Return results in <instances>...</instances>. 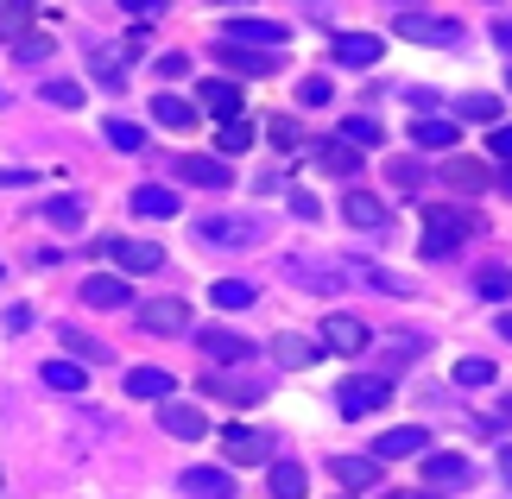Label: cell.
Here are the masks:
<instances>
[{"label": "cell", "mask_w": 512, "mask_h": 499, "mask_svg": "<svg viewBox=\"0 0 512 499\" xmlns=\"http://www.w3.org/2000/svg\"><path fill=\"white\" fill-rule=\"evenodd\" d=\"M481 234V215L462 209V203H430L424 209V259H449L462 241Z\"/></svg>", "instance_id": "obj_1"}, {"label": "cell", "mask_w": 512, "mask_h": 499, "mask_svg": "<svg viewBox=\"0 0 512 499\" xmlns=\"http://www.w3.org/2000/svg\"><path fill=\"white\" fill-rule=\"evenodd\" d=\"M266 234H272L266 215H203L196 222V241L203 247H260Z\"/></svg>", "instance_id": "obj_2"}, {"label": "cell", "mask_w": 512, "mask_h": 499, "mask_svg": "<svg viewBox=\"0 0 512 499\" xmlns=\"http://www.w3.org/2000/svg\"><path fill=\"white\" fill-rule=\"evenodd\" d=\"M386 398H392V386H386L380 373H354V379H342V386H336V411L342 417H367V411H380Z\"/></svg>", "instance_id": "obj_3"}, {"label": "cell", "mask_w": 512, "mask_h": 499, "mask_svg": "<svg viewBox=\"0 0 512 499\" xmlns=\"http://www.w3.org/2000/svg\"><path fill=\"white\" fill-rule=\"evenodd\" d=\"M222 45H266V51H279V45H291V26H285V19H228Z\"/></svg>", "instance_id": "obj_4"}, {"label": "cell", "mask_w": 512, "mask_h": 499, "mask_svg": "<svg viewBox=\"0 0 512 499\" xmlns=\"http://www.w3.org/2000/svg\"><path fill=\"white\" fill-rule=\"evenodd\" d=\"M392 32L411 38V45H462V26L456 19H437V13H399Z\"/></svg>", "instance_id": "obj_5"}, {"label": "cell", "mask_w": 512, "mask_h": 499, "mask_svg": "<svg viewBox=\"0 0 512 499\" xmlns=\"http://www.w3.org/2000/svg\"><path fill=\"white\" fill-rule=\"evenodd\" d=\"M146 335H184L190 329V304H177V297H152V304H133Z\"/></svg>", "instance_id": "obj_6"}, {"label": "cell", "mask_w": 512, "mask_h": 499, "mask_svg": "<svg viewBox=\"0 0 512 499\" xmlns=\"http://www.w3.org/2000/svg\"><path fill=\"white\" fill-rule=\"evenodd\" d=\"M222 455H228V462H241V468H253V462H266V455H272V436L253 430V424H228L222 430Z\"/></svg>", "instance_id": "obj_7"}, {"label": "cell", "mask_w": 512, "mask_h": 499, "mask_svg": "<svg viewBox=\"0 0 512 499\" xmlns=\"http://www.w3.org/2000/svg\"><path fill=\"white\" fill-rule=\"evenodd\" d=\"M177 177L196 190H228L234 184V171H228V158H209V152H184L177 158Z\"/></svg>", "instance_id": "obj_8"}, {"label": "cell", "mask_w": 512, "mask_h": 499, "mask_svg": "<svg viewBox=\"0 0 512 499\" xmlns=\"http://www.w3.org/2000/svg\"><path fill=\"white\" fill-rule=\"evenodd\" d=\"M380 38H373V32H336V45H329V57H336V64L342 70H373V64H380Z\"/></svg>", "instance_id": "obj_9"}, {"label": "cell", "mask_w": 512, "mask_h": 499, "mask_svg": "<svg viewBox=\"0 0 512 499\" xmlns=\"http://www.w3.org/2000/svg\"><path fill=\"white\" fill-rule=\"evenodd\" d=\"M196 348H203L215 367H241L247 354H253V342H247V335H234V329H196Z\"/></svg>", "instance_id": "obj_10"}, {"label": "cell", "mask_w": 512, "mask_h": 499, "mask_svg": "<svg viewBox=\"0 0 512 499\" xmlns=\"http://www.w3.org/2000/svg\"><path fill=\"white\" fill-rule=\"evenodd\" d=\"M196 102H203L215 121H241V83H228V76H209V83H196Z\"/></svg>", "instance_id": "obj_11"}, {"label": "cell", "mask_w": 512, "mask_h": 499, "mask_svg": "<svg viewBox=\"0 0 512 499\" xmlns=\"http://www.w3.org/2000/svg\"><path fill=\"white\" fill-rule=\"evenodd\" d=\"M83 304H95V310H127V304H140V297L127 291L121 272H95V278H83Z\"/></svg>", "instance_id": "obj_12"}, {"label": "cell", "mask_w": 512, "mask_h": 499, "mask_svg": "<svg viewBox=\"0 0 512 499\" xmlns=\"http://www.w3.org/2000/svg\"><path fill=\"white\" fill-rule=\"evenodd\" d=\"M108 259H114V272H159L165 266V247H152V241H108Z\"/></svg>", "instance_id": "obj_13"}, {"label": "cell", "mask_w": 512, "mask_h": 499, "mask_svg": "<svg viewBox=\"0 0 512 499\" xmlns=\"http://www.w3.org/2000/svg\"><path fill=\"white\" fill-rule=\"evenodd\" d=\"M234 76H272V70H285V51H247V45H222L215 51Z\"/></svg>", "instance_id": "obj_14"}, {"label": "cell", "mask_w": 512, "mask_h": 499, "mask_svg": "<svg viewBox=\"0 0 512 499\" xmlns=\"http://www.w3.org/2000/svg\"><path fill=\"white\" fill-rule=\"evenodd\" d=\"M323 348H336V354H361L367 348V323L361 316H323Z\"/></svg>", "instance_id": "obj_15"}, {"label": "cell", "mask_w": 512, "mask_h": 499, "mask_svg": "<svg viewBox=\"0 0 512 499\" xmlns=\"http://www.w3.org/2000/svg\"><path fill=\"white\" fill-rule=\"evenodd\" d=\"M430 449V430L424 424H399V430H386L380 443H373V455L380 462H399V455H424Z\"/></svg>", "instance_id": "obj_16"}, {"label": "cell", "mask_w": 512, "mask_h": 499, "mask_svg": "<svg viewBox=\"0 0 512 499\" xmlns=\"http://www.w3.org/2000/svg\"><path fill=\"white\" fill-rule=\"evenodd\" d=\"M159 424H165V436H177V443H196V436H209V417L196 411V405H159Z\"/></svg>", "instance_id": "obj_17"}, {"label": "cell", "mask_w": 512, "mask_h": 499, "mask_svg": "<svg viewBox=\"0 0 512 499\" xmlns=\"http://www.w3.org/2000/svg\"><path fill=\"white\" fill-rule=\"evenodd\" d=\"M184 487L190 499H234V474L228 468H184Z\"/></svg>", "instance_id": "obj_18"}, {"label": "cell", "mask_w": 512, "mask_h": 499, "mask_svg": "<svg viewBox=\"0 0 512 499\" xmlns=\"http://www.w3.org/2000/svg\"><path fill=\"white\" fill-rule=\"evenodd\" d=\"M424 481L430 487H468L475 481V462L468 455H424Z\"/></svg>", "instance_id": "obj_19"}, {"label": "cell", "mask_w": 512, "mask_h": 499, "mask_svg": "<svg viewBox=\"0 0 512 499\" xmlns=\"http://www.w3.org/2000/svg\"><path fill=\"white\" fill-rule=\"evenodd\" d=\"M380 455H329V474H336V481L342 487H373V481H380Z\"/></svg>", "instance_id": "obj_20"}, {"label": "cell", "mask_w": 512, "mask_h": 499, "mask_svg": "<svg viewBox=\"0 0 512 499\" xmlns=\"http://www.w3.org/2000/svg\"><path fill=\"white\" fill-rule=\"evenodd\" d=\"M342 222H348V228H386V222H392V209H386V203H373L367 190H348V196H342Z\"/></svg>", "instance_id": "obj_21"}, {"label": "cell", "mask_w": 512, "mask_h": 499, "mask_svg": "<svg viewBox=\"0 0 512 499\" xmlns=\"http://www.w3.org/2000/svg\"><path fill=\"white\" fill-rule=\"evenodd\" d=\"M443 184H449V190H462V196H475V190L494 184V171H487L481 158H449V165H443Z\"/></svg>", "instance_id": "obj_22"}, {"label": "cell", "mask_w": 512, "mask_h": 499, "mask_svg": "<svg viewBox=\"0 0 512 499\" xmlns=\"http://www.w3.org/2000/svg\"><path fill=\"white\" fill-rule=\"evenodd\" d=\"M411 139L430 146V152H456V121H443V114H418V121H411Z\"/></svg>", "instance_id": "obj_23"}, {"label": "cell", "mask_w": 512, "mask_h": 499, "mask_svg": "<svg viewBox=\"0 0 512 499\" xmlns=\"http://www.w3.org/2000/svg\"><path fill=\"white\" fill-rule=\"evenodd\" d=\"M177 392V379L165 367H133L127 373V398H171Z\"/></svg>", "instance_id": "obj_24"}, {"label": "cell", "mask_w": 512, "mask_h": 499, "mask_svg": "<svg viewBox=\"0 0 512 499\" xmlns=\"http://www.w3.org/2000/svg\"><path fill=\"white\" fill-rule=\"evenodd\" d=\"M133 215H146V222H165V215H177V196L165 184H140L133 190Z\"/></svg>", "instance_id": "obj_25"}, {"label": "cell", "mask_w": 512, "mask_h": 499, "mask_svg": "<svg viewBox=\"0 0 512 499\" xmlns=\"http://www.w3.org/2000/svg\"><path fill=\"white\" fill-rule=\"evenodd\" d=\"M272 361H279V367H310V361H317V342H310V335H272Z\"/></svg>", "instance_id": "obj_26"}, {"label": "cell", "mask_w": 512, "mask_h": 499, "mask_svg": "<svg viewBox=\"0 0 512 499\" xmlns=\"http://www.w3.org/2000/svg\"><path fill=\"white\" fill-rule=\"evenodd\" d=\"M253 297H260V291H253L247 278H215V285H209V304L215 310H247Z\"/></svg>", "instance_id": "obj_27"}, {"label": "cell", "mask_w": 512, "mask_h": 499, "mask_svg": "<svg viewBox=\"0 0 512 499\" xmlns=\"http://www.w3.org/2000/svg\"><path fill=\"white\" fill-rule=\"evenodd\" d=\"M310 493V474L298 462H272V499H304Z\"/></svg>", "instance_id": "obj_28"}, {"label": "cell", "mask_w": 512, "mask_h": 499, "mask_svg": "<svg viewBox=\"0 0 512 499\" xmlns=\"http://www.w3.org/2000/svg\"><path fill=\"white\" fill-rule=\"evenodd\" d=\"M152 121H159V127H171V133H184V127L196 121V108H190V102H177V95L165 89L159 102H152Z\"/></svg>", "instance_id": "obj_29"}, {"label": "cell", "mask_w": 512, "mask_h": 499, "mask_svg": "<svg viewBox=\"0 0 512 499\" xmlns=\"http://www.w3.org/2000/svg\"><path fill=\"white\" fill-rule=\"evenodd\" d=\"M317 158H323V171H336V177H354V171H361V152H354L348 139H329V146H317Z\"/></svg>", "instance_id": "obj_30"}, {"label": "cell", "mask_w": 512, "mask_h": 499, "mask_svg": "<svg viewBox=\"0 0 512 499\" xmlns=\"http://www.w3.org/2000/svg\"><path fill=\"white\" fill-rule=\"evenodd\" d=\"M336 139H348V146H380L386 127L373 121V114H354V121H342V133H336Z\"/></svg>", "instance_id": "obj_31"}, {"label": "cell", "mask_w": 512, "mask_h": 499, "mask_svg": "<svg viewBox=\"0 0 512 499\" xmlns=\"http://www.w3.org/2000/svg\"><path fill=\"white\" fill-rule=\"evenodd\" d=\"M102 133H108V146H121V152H146V127H133V121H121V114H114V121H108Z\"/></svg>", "instance_id": "obj_32"}, {"label": "cell", "mask_w": 512, "mask_h": 499, "mask_svg": "<svg viewBox=\"0 0 512 499\" xmlns=\"http://www.w3.org/2000/svg\"><path fill=\"white\" fill-rule=\"evenodd\" d=\"M45 386L51 392H83V367L76 361H45Z\"/></svg>", "instance_id": "obj_33"}, {"label": "cell", "mask_w": 512, "mask_h": 499, "mask_svg": "<svg viewBox=\"0 0 512 499\" xmlns=\"http://www.w3.org/2000/svg\"><path fill=\"white\" fill-rule=\"evenodd\" d=\"M45 222L51 228H83V203H76V196H51V203H45Z\"/></svg>", "instance_id": "obj_34"}, {"label": "cell", "mask_w": 512, "mask_h": 499, "mask_svg": "<svg viewBox=\"0 0 512 499\" xmlns=\"http://www.w3.org/2000/svg\"><path fill=\"white\" fill-rule=\"evenodd\" d=\"M475 291L487 297V304H500V297H512V272H506V266H487V272L475 278Z\"/></svg>", "instance_id": "obj_35"}, {"label": "cell", "mask_w": 512, "mask_h": 499, "mask_svg": "<svg viewBox=\"0 0 512 499\" xmlns=\"http://www.w3.org/2000/svg\"><path fill=\"white\" fill-rule=\"evenodd\" d=\"M456 386H494V361H481V354L456 361Z\"/></svg>", "instance_id": "obj_36"}, {"label": "cell", "mask_w": 512, "mask_h": 499, "mask_svg": "<svg viewBox=\"0 0 512 499\" xmlns=\"http://www.w3.org/2000/svg\"><path fill=\"white\" fill-rule=\"evenodd\" d=\"M64 348H70V354H83V361H114V354L95 342V335H83V329H64Z\"/></svg>", "instance_id": "obj_37"}, {"label": "cell", "mask_w": 512, "mask_h": 499, "mask_svg": "<svg viewBox=\"0 0 512 499\" xmlns=\"http://www.w3.org/2000/svg\"><path fill=\"white\" fill-rule=\"evenodd\" d=\"M462 121H487V127H500V102H494V95H468V102H462Z\"/></svg>", "instance_id": "obj_38"}, {"label": "cell", "mask_w": 512, "mask_h": 499, "mask_svg": "<svg viewBox=\"0 0 512 499\" xmlns=\"http://www.w3.org/2000/svg\"><path fill=\"white\" fill-rule=\"evenodd\" d=\"M298 102H304V108H323V102H336L329 76H304V83H298Z\"/></svg>", "instance_id": "obj_39"}, {"label": "cell", "mask_w": 512, "mask_h": 499, "mask_svg": "<svg viewBox=\"0 0 512 499\" xmlns=\"http://www.w3.org/2000/svg\"><path fill=\"white\" fill-rule=\"evenodd\" d=\"M45 102L76 114V108H83V83H45Z\"/></svg>", "instance_id": "obj_40"}, {"label": "cell", "mask_w": 512, "mask_h": 499, "mask_svg": "<svg viewBox=\"0 0 512 499\" xmlns=\"http://www.w3.org/2000/svg\"><path fill=\"white\" fill-rule=\"evenodd\" d=\"M247 146H253V127L247 121H228L222 139H215V152H247Z\"/></svg>", "instance_id": "obj_41"}, {"label": "cell", "mask_w": 512, "mask_h": 499, "mask_svg": "<svg viewBox=\"0 0 512 499\" xmlns=\"http://www.w3.org/2000/svg\"><path fill=\"white\" fill-rule=\"evenodd\" d=\"M89 64H95L102 83H121V76H127V57H114V51H89Z\"/></svg>", "instance_id": "obj_42"}, {"label": "cell", "mask_w": 512, "mask_h": 499, "mask_svg": "<svg viewBox=\"0 0 512 499\" xmlns=\"http://www.w3.org/2000/svg\"><path fill=\"white\" fill-rule=\"evenodd\" d=\"M367 285H380V291H392V297H411V278H399V272H373V266H367Z\"/></svg>", "instance_id": "obj_43"}, {"label": "cell", "mask_w": 512, "mask_h": 499, "mask_svg": "<svg viewBox=\"0 0 512 499\" xmlns=\"http://www.w3.org/2000/svg\"><path fill=\"white\" fill-rule=\"evenodd\" d=\"M266 133H272V146H285V152H291V146H304V133H298V121H272Z\"/></svg>", "instance_id": "obj_44"}, {"label": "cell", "mask_w": 512, "mask_h": 499, "mask_svg": "<svg viewBox=\"0 0 512 499\" xmlns=\"http://www.w3.org/2000/svg\"><path fill=\"white\" fill-rule=\"evenodd\" d=\"M418 158H392V184H399V190H411V184H418Z\"/></svg>", "instance_id": "obj_45"}, {"label": "cell", "mask_w": 512, "mask_h": 499, "mask_svg": "<svg viewBox=\"0 0 512 499\" xmlns=\"http://www.w3.org/2000/svg\"><path fill=\"white\" fill-rule=\"evenodd\" d=\"M291 215H298V222H317V196H310V190H291Z\"/></svg>", "instance_id": "obj_46"}, {"label": "cell", "mask_w": 512, "mask_h": 499, "mask_svg": "<svg viewBox=\"0 0 512 499\" xmlns=\"http://www.w3.org/2000/svg\"><path fill=\"white\" fill-rule=\"evenodd\" d=\"M13 57H19V64H45L51 45H45V38H26V45H13Z\"/></svg>", "instance_id": "obj_47"}, {"label": "cell", "mask_w": 512, "mask_h": 499, "mask_svg": "<svg viewBox=\"0 0 512 499\" xmlns=\"http://www.w3.org/2000/svg\"><path fill=\"white\" fill-rule=\"evenodd\" d=\"M184 70H190V57H184V51H165V57H159V76H165V83H177Z\"/></svg>", "instance_id": "obj_48"}, {"label": "cell", "mask_w": 512, "mask_h": 499, "mask_svg": "<svg viewBox=\"0 0 512 499\" xmlns=\"http://www.w3.org/2000/svg\"><path fill=\"white\" fill-rule=\"evenodd\" d=\"M487 152H494V158H506V165H512V127H494V133H487Z\"/></svg>", "instance_id": "obj_49"}, {"label": "cell", "mask_w": 512, "mask_h": 499, "mask_svg": "<svg viewBox=\"0 0 512 499\" xmlns=\"http://www.w3.org/2000/svg\"><path fill=\"white\" fill-rule=\"evenodd\" d=\"M121 7H127L133 19H152V13H159V7H165V0H121Z\"/></svg>", "instance_id": "obj_50"}, {"label": "cell", "mask_w": 512, "mask_h": 499, "mask_svg": "<svg viewBox=\"0 0 512 499\" xmlns=\"http://www.w3.org/2000/svg\"><path fill=\"white\" fill-rule=\"evenodd\" d=\"M494 45H500V51H512V19H494Z\"/></svg>", "instance_id": "obj_51"}, {"label": "cell", "mask_w": 512, "mask_h": 499, "mask_svg": "<svg viewBox=\"0 0 512 499\" xmlns=\"http://www.w3.org/2000/svg\"><path fill=\"white\" fill-rule=\"evenodd\" d=\"M0 13H32V0H0Z\"/></svg>", "instance_id": "obj_52"}, {"label": "cell", "mask_w": 512, "mask_h": 499, "mask_svg": "<svg viewBox=\"0 0 512 499\" xmlns=\"http://www.w3.org/2000/svg\"><path fill=\"white\" fill-rule=\"evenodd\" d=\"M500 474H506V487H512V443L500 449Z\"/></svg>", "instance_id": "obj_53"}, {"label": "cell", "mask_w": 512, "mask_h": 499, "mask_svg": "<svg viewBox=\"0 0 512 499\" xmlns=\"http://www.w3.org/2000/svg\"><path fill=\"white\" fill-rule=\"evenodd\" d=\"M494 424H512V392H506V405H500V417H494Z\"/></svg>", "instance_id": "obj_54"}, {"label": "cell", "mask_w": 512, "mask_h": 499, "mask_svg": "<svg viewBox=\"0 0 512 499\" xmlns=\"http://www.w3.org/2000/svg\"><path fill=\"white\" fill-rule=\"evenodd\" d=\"M500 190H506V196H512V165H506V171H500Z\"/></svg>", "instance_id": "obj_55"}, {"label": "cell", "mask_w": 512, "mask_h": 499, "mask_svg": "<svg viewBox=\"0 0 512 499\" xmlns=\"http://www.w3.org/2000/svg\"><path fill=\"white\" fill-rule=\"evenodd\" d=\"M500 335H506V342H512V316H500Z\"/></svg>", "instance_id": "obj_56"}, {"label": "cell", "mask_w": 512, "mask_h": 499, "mask_svg": "<svg viewBox=\"0 0 512 499\" xmlns=\"http://www.w3.org/2000/svg\"><path fill=\"white\" fill-rule=\"evenodd\" d=\"M392 499H430V493H392Z\"/></svg>", "instance_id": "obj_57"}, {"label": "cell", "mask_w": 512, "mask_h": 499, "mask_svg": "<svg viewBox=\"0 0 512 499\" xmlns=\"http://www.w3.org/2000/svg\"><path fill=\"white\" fill-rule=\"evenodd\" d=\"M215 7H241V0H215Z\"/></svg>", "instance_id": "obj_58"}, {"label": "cell", "mask_w": 512, "mask_h": 499, "mask_svg": "<svg viewBox=\"0 0 512 499\" xmlns=\"http://www.w3.org/2000/svg\"><path fill=\"white\" fill-rule=\"evenodd\" d=\"M506 95H512V70H506Z\"/></svg>", "instance_id": "obj_59"}]
</instances>
